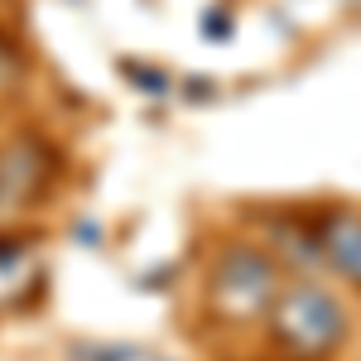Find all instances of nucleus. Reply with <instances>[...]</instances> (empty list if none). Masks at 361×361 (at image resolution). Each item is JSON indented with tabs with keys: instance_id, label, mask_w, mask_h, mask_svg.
<instances>
[{
	"instance_id": "1",
	"label": "nucleus",
	"mask_w": 361,
	"mask_h": 361,
	"mask_svg": "<svg viewBox=\"0 0 361 361\" xmlns=\"http://www.w3.org/2000/svg\"><path fill=\"white\" fill-rule=\"evenodd\" d=\"M275 318H279V342H289L294 352H333L347 337V308L323 284L284 289Z\"/></svg>"
},
{
	"instance_id": "2",
	"label": "nucleus",
	"mask_w": 361,
	"mask_h": 361,
	"mask_svg": "<svg viewBox=\"0 0 361 361\" xmlns=\"http://www.w3.org/2000/svg\"><path fill=\"white\" fill-rule=\"evenodd\" d=\"M270 284H275V270H270V260L260 255V250H226L222 260H217V270H212V299H265L270 294Z\"/></svg>"
},
{
	"instance_id": "3",
	"label": "nucleus",
	"mask_w": 361,
	"mask_h": 361,
	"mask_svg": "<svg viewBox=\"0 0 361 361\" xmlns=\"http://www.w3.org/2000/svg\"><path fill=\"white\" fill-rule=\"evenodd\" d=\"M323 250H328V260H333L342 275L361 279V217L352 212H333L328 222H323Z\"/></svg>"
}]
</instances>
